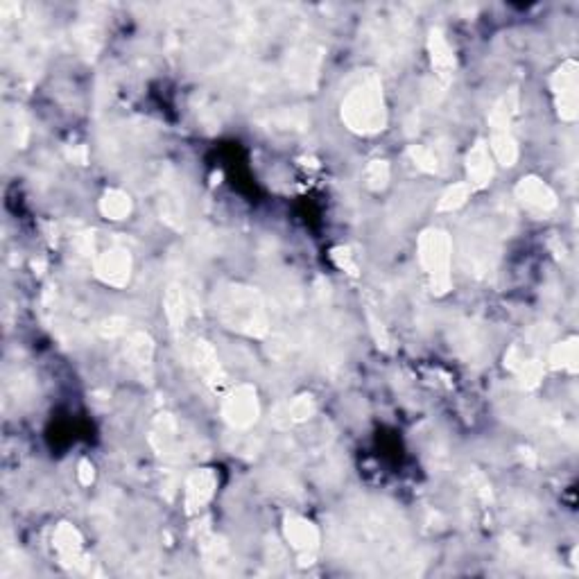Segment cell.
<instances>
[{
	"instance_id": "obj_1",
	"label": "cell",
	"mask_w": 579,
	"mask_h": 579,
	"mask_svg": "<svg viewBox=\"0 0 579 579\" xmlns=\"http://www.w3.org/2000/svg\"><path fill=\"white\" fill-rule=\"evenodd\" d=\"M344 113L355 129H378L383 121H380V98L376 84L355 88L347 100Z\"/></svg>"
},
{
	"instance_id": "obj_2",
	"label": "cell",
	"mask_w": 579,
	"mask_h": 579,
	"mask_svg": "<svg viewBox=\"0 0 579 579\" xmlns=\"http://www.w3.org/2000/svg\"><path fill=\"white\" fill-rule=\"evenodd\" d=\"M521 195H523V200L528 204H532V206H538V208H552V206H555V195L550 193L548 186H543V183L536 181V179H528V183H523Z\"/></svg>"
},
{
	"instance_id": "obj_3",
	"label": "cell",
	"mask_w": 579,
	"mask_h": 579,
	"mask_svg": "<svg viewBox=\"0 0 579 579\" xmlns=\"http://www.w3.org/2000/svg\"><path fill=\"white\" fill-rule=\"evenodd\" d=\"M127 270H129V262L123 256V252H111V254L107 252V256H104L102 265H100L102 276L111 283H123L125 276L129 274Z\"/></svg>"
},
{
	"instance_id": "obj_4",
	"label": "cell",
	"mask_w": 579,
	"mask_h": 579,
	"mask_svg": "<svg viewBox=\"0 0 579 579\" xmlns=\"http://www.w3.org/2000/svg\"><path fill=\"white\" fill-rule=\"evenodd\" d=\"M468 170H471L473 183H478V186H484L486 179L491 177V163H489V156H486L484 148H478L476 152L471 154Z\"/></svg>"
},
{
	"instance_id": "obj_5",
	"label": "cell",
	"mask_w": 579,
	"mask_h": 579,
	"mask_svg": "<svg viewBox=\"0 0 579 579\" xmlns=\"http://www.w3.org/2000/svg\"><path fill=\"white\" fill-rule=\"evenodd\" d=\"M287 534H290V541H292V545L294 548H301V550L314 548V543H317V532L310 528V523H294V525H290Z\"/></svg>"
},
{
	"instance_id": "obj_6",
	"label": "cell",
	"mask_w": 579,
	"mask_h": 579,
	"mask_svg": "<svg viewBox=\"0 0 579 579\" xmlns=\"http://www.w3.org/2000/svg\"><path fill=\"white\" fill-rule=\"evenodd\" d=\"M231 421L233 424H238V426H247L249 421H252V416L256 414V405H254V399L252 396H238L231 401Z\"/></svg>"
},
{
	"instance_id": "obj_7",
	"label": "cell",
	"mask_w": 579,
	"mask_h": 579,
	"mask_svg": "<svg viewBox=\"0 0 579 579\" xmlns=\"http://www.w3.org/2000/svg\"><path fill=\"white\" fill-rule=\"evenodd\" d=\"M129 210V200H125V195H107V202H104V213L111 217H121Z\"/></svg>"
}]
</instances>
